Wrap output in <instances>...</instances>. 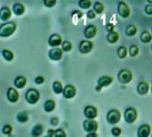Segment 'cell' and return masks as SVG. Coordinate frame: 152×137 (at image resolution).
<instances>
[{
  "label": "cell",
  "mask_w": 152,
  "mask_h": 137,
  "mask_svg": "<svg viewBox=\"0 0 152 137\" xmlns=\"http://www.w3.org/2000/svg\"><path fill=\"white\" fill-rule=\"evenodd\" d=\"M16 30V24L14 22H9L4 23L0 27V36L2 38H7L11 36Z\"/></svg>",
  "instance_id": "1"
},
{
  "label": "cell",
  "mask_w": 152,
  "mask_h": 137,
  "mask_svg": "<svg viewBox=\"0 0 152 137\" xmlns=\"http://www.w3.org/2000/svg\"><path fill=\"white\" fill-rule=\"evenodd\" d=\"M39 92L35 89V88H30L29 89L27 92H26V94H25V97H26V100L30 104H35L38 102V101L39 100Z\"/></svg>",
  "instance_id": "2"
},
{
  "label": "cell",
  "mask_w": 152,
  "mask_h": 137,
  "mask_svg": "<svg viewBox=\"0 0 152 137\" xmlns=\"http://www.w3.org/2000/svg\"><path fill=\"white\" fill-rule=\"evenodd\" d=\"M121 118V114L119 112V110L114 109H110L108 114H107V121L109 123V124H117L119 122Z\"/></svg>",
  "instance_id": "3"
},
{
  "label": "cell",
  "mask_w": 152,
  "mask_h": 137,
  "mask_svg": "<svg viewBox=\"0 0 152 137\" xmlns=\"http://www.w3.org/2000/svg\"><path fill=\"white\" fill-rule=\"evenodd\" d=\"M124 117L125 122L131 124L132 122H134L137 118V111L134 108L132 107H129L125 109L124 114Z\"/></svg>",
  "instance_id": "4"
},
{
  "label": "cell",
  "mask_w": 152,
  "mask_h": 137,
  "mask_svg": "<svg viewBox=\"0 0 152 137\" xmlns=\"http://www.w3.org/2000/svg\"><path fill=\"white\" fill-rule=\"evenodd\" d=\"M132 75L129 70L124 69V70H121L118 73V80L122 84L129 83L132 80Z\"/></svg>",
  "instance_id": "5"
},
{
  "label": "cell",
  "mask_w": 152,
  "mask_h": 137,
  "mask_svg": "<svg viewBox=\"0 0 152 137\" xmlns=\"http://www.w3.org/2000/svg\"><path fill=\"white\" fill-rule=\"evenodd\" d=\"M84 129L88 133H95L98 129V123L93 119H87L83 124Z\"/></svg>",
  "instance_id": "6"
},
{
  "label": "cell",
  "mask_w": 152,
  "mask_h": 137,
  "mask_svg": "<svg viewBox=\"0 0 152 137\" xmlns=\"http://www.w3.org/2000/svg\"><path fill=\"white\" fill-rule=\"evenodd\" d=\"M113 82V78L109 76H103L101 77L99 80H98V86H96L95 90L97 92L101 91L102 87L104 86H109L111 83Z\"/></svg>",
  "instance_id": "7"
},
{
  "label": "cell",
  "mask_w": 152,
  "mask_h": 137,
  "mask_svg": "<svg viewBox=\"0 0 152 137\" xmlns=\"http://www.w3.org/2000/svg\"><path fill=\"white\" fill-rule=\"evenodd\" d=\"M117 11L118 14L121 17L123 18H127L130 15V9L129 7L126 5V3L124 2H119L118 3V7H117Z\"/></svg>",
  "instance_id": "8"
},
{
  "label": "cell",
  "mask_w": 152,
  "mask_h": 137,
  "mask_svg": "<svg viewBox=\"0 0 152 137\" xmlns=\"http://www.w3.org/2000/svg\"><path fill=\"white\" fill-rule=\"evenodd\" d=\"M84 114L87 119H93L97 117V109L94 106L88 105L84 110Z\"/></svg>",
  "instance_id": "9"
},
{
  "label": "cell",
  "mask_w": 152,
  "mask_h": 137,
  "mask_svg": "<svg viewBox=\"0 0 152 137\" xmlns=\"http://www.w3.org/2000/svg\"><path fill=\"white\" fill-rule=\"evenodd\" d=\"M93 43L89 40H83L81 41L80 45H79V51L82 54H88L92 51L93 49Z\"/></svg>",
  "instance_id": "10"
},
{
  "label": "cell",
  "mask_w": 152,
  "mask_h": 137,
  "mask_svg": "<svg viewBox=\"0 0 152 137\" xmlns=\"http://www.w3.org/2000/svg\"><path fill=\"white\" fill-rule=\"evenodd\" d=\"M150 131H151L150 125L144 124V125H141L138 128L137 135H138V137H148L150 134Z\"/></svg>",
  "instance_id": "11"
},
{
  "label": "cell",
  "mask_w": 152,
  "mask_h": 137,
  "mask_svg": "<svg viewBox=\"0 0 152 137\" xmlns=\"http://www.w3.org/2000/svg\"><path fill=\"white\" fill-rule=\"evenodd\" d=\"M63 96L67 99H71L76 94V88L72 85H67L65 86L63 89Z\"/></svg>",
  "instance_id": "12"
},
{
  "label": "cell",
  "mask_w": 152,
  "mask_h": 137,
  "mask_svg": "<svg viewBox=\"0 0 152 137\" xmlns=\"http://www.w3.org/2000/svg\"><path fill=\"white\" fill-rule=\"evenodd\" d=\"M49 58L54 60V61H59L62 59V49H60V48H53L50 50L49 54Z\"/></svg>",
  "instance_id": "13"
},
{
  "label": "cell",
  "mask_w": 152,
  "mask_h": 137,
  "mask_svg": "<svg viewBox=\"0 0 152 137\" xmlns=\"http://www.w3.org/2000/svg\"><path fill=\"white\" fill-rule=\"evenodd\" d=\"M48 44H49V46H53V47H54V48H55L56 46L62 45V38H61V36H60L59 34H53V35L49 38V39H48Z\"/></svg>",
  "instance_id": "14"
},
{
  "label": "cell",
  "mask_w": 152,
  "mask_h": 137,
  "mask_svg": "<svg viewBox=\"0 0 152 137\" xmlns=\"http://www.w3.org/2000/svg\"><path fill=\"white\" fill-rule=\"evenodd\" d=\"M96 31H97V30H96V27L94 25H88V26L85 27L84 34H85V37L86 38L91 39V38L95 37Z\"/></svg>",
  "instance_id": "15"
},
{
  "label": "cell",
  "mask_w": 152,
  "mask_h": 137,
  "mask_svg": "<svg viewBox=\"0 0 152 137\" xmlns=\"http://www.w3.org/2000/svg\"><path fill=\"white\" fill-rule=\"evenodd\" d=\"M7 99L11 102H16L18 101V99H19V94H18V92L14 88L10 87L7 90Z\"/></svg>",
  "instance_id": "16"
},
{
  "label": "cell",
  "mask_w": 152,
  "mask_h": 137,
  "mask_svg": "<svg viewBox=\"0 0 152 137\" xmlns=\"http://www.w3.org/2000/svg\"><path fill=\"white\" fill-rule=\"evenodd\" d=\"M137 92L141 95L146 94L148 92V83L145 82V81L140 82L138 84V86H137Z\"/></svg>",
  "instance_id": "17"
},
{
  "label": "cell",
  "mask_w": 152,
  "mask_h": 137,
  "mask_svg": "<svg viewBox=\"0 0 152 137\" xmlns=\"http://www.w3.org/2000/svg\"><path fill=\"white\" fill-rule=\"evenodd\" d=\"M0 18L2 21H7L11 18V11L8 7H4L0 10Z\"/></svg>",
  "instance_id": "18"
},
{
  "label": "cell",
  "mask_w": 152,
  "mask_h": 137,
  "mask_svg": "<svg viewBox=\"0 0 152 137\" xmlns=\"http://www.w3.org/2000/svg\"><path fill=\"white\" fill-rule=\"evenodd\" d=\"M26 83H27V79L23 76H19L14 80V86H15V87L20 88V89L23 88L25 86Z\"/></svg>",
  "instance_id": "19"
},
{
  "label": "cell",
  "mask_w": 152,
  "mask_h": 137,
  "mask_svg": "<svg viewBox=\"0 0 152 137\" xmlns=\"http://www.w3.org/2000/svg\"><path fill=\"white\" fill-rule=\"evenodd\" d=\"M13 11L16 15H22V14H23V13L25 11V8H24V6L22 4L16 3L13 7Z\"/></svg>",
  "instance_id": "20"
},
{
  "label": "cell",
  "mask_w": 152,
  "mask_h": 137,
  "mask_svg": "<svg viewBox=\"0 0 152 137\" xmlns=\"http://www.w3.org/2000/svg\"><path fill=\"white\" fill-rule=\"evenodd\" d=\"M43 131H44V127L42 125L38 124L37 125H35L31 131V134L33 137H38L39 135H41L43 133Z\"/></svg>",
  "instance_id": "21"
},
{
  "label": "cell",
  "mask_w": 152,
  "mask_h": 137,
  "mask_svg": "<svg viewBox=\"0 0 152 137\" xmlns=\"http://www.w3.org/2000/svg\"><path fill=\"white\" fill-rule=\"evenodd\" d=\"M55 108V102L53 100H47L44 104V109L46 112H52Z\"/></svg>",
  "instance_id": "22"
},
{
  "label": "cell",
  "mask_w": 152,
  "mask_h": 137,
  "mask_svg": "<svg viewBox=\"0 0 152 137\" xmlns=\"http://www.w3.org/2000/svg\"><path fill=\"white\" fill-rule=\"evenodd\" d=\"M140 41H141L142 43H148V42H150L151 39H152V35H151L148 31L145 30V31H143V32L140 34Z\"/></svg>",
  "instance_id": "23"
},
{
  "label": "cell",
  "mask_w": 152,
  "mask_h": 137,
  "mask_svg": "<svg viewBox=\"0 0 152 137\" xmlns=\"http://www.w3.org/2000/svg\"><path fill=\"white\" fill-rule=\"evenodd\" d=\"M118 33L116 32V31H113V32H110L108 34L107 36V40L110 43V44H115L117 43V41L118 40Z\"/></svg>",
  "instance_id": "24"
},
{
  "label": "cell",
  "mask_w": 152,
  "mask_h": 137,
  "mask_svg": "<svg viewBox=\"0 0 152 137\" xmlns=\"http://www.w3.org/2000/svg\"><path fill=\"white\" fill-rule=\"evenodd\" d=\"M53 89H54L55 94H59L61 93H63L64 88H63V86H62V83L60 81H55L53 84Z\"/></svg>",
  "instance_id": "25"
},
{
  "label": "cell",
  "mask_w": 152,
  "mask_h": 137,
  "mask_svg": "<svg viewBox=\"0 0 152 137\" xmlns=\"http://www.w3.org/2000/svg\"><path fill=\"white\" fill-rule=\"evenodd\" d=\"M136 32H137V28H136L134 25L131 24V25H128V26L126 27L125 34H126L128 37H132L133 35L136 34Z\"/></svg>",
  "instance_id": "26"
},
{
  "label": "cell",
  "mask_w": 152,
  "mask_h": 137,
  "mask_svg": "<svg viewBox=\"0 0 152 137\" xmlns=\"http://www.w3.org/2000/svg\"><path fill=\"white\" fill-rule=\"evenodd\" d=\"M29 119V115L26 111H22L17 115V120L21 123H25Z\"/></svg>",
  "instance_id": "27"
},
{
  "label": "cell",
  "mask_w": 152,
  "mask_h": 137,
  "mask_svg": "<svg viewBox=\"0 0 152 137\" xmlns=\"http://www.w3.org/2000/svg\"><path fill=\"white\" fill-rule=\"evenodd\" d=\"M93 11L95 12V14H102V12L104 11V7L101 2H95L93 5Z\"/></svg>",
  "instance_id": "28"
},
{
  "label": "cell",
  "mask_w": 152,
  "mask_h": 137,
  "mask_svg": "<svg viewBox=\"0 0 152 137\" xmlns=\"http://www.w3.org/2000/svg\"><path fill=\"white\" fill-rule=\"evenodd\" d=\"M126 54H127L126 47L124 46H119L118 49H117V55H118V57L121 58V59H124V57H126Z\"/></svg>",
  "instance_id": "29"
},
{
  "label": "cell",
  "mask_w": 152,
  "mask_h": 137,
  "mask_svg": "<svg viewBox=\"0 0 152 137\" xmlns=\"http://www.w3.org/2000/svg\"><path fill=\"white\" fill-rule=\"evenodd\" d=\"M2 55L7 61H12L14 59V54L10 50H7V49H4L2 51Z\"/></svg>",
  "instance_id": "30"
},
{
  "label": "cell",
  "mask_w": 152,
  "mask_h": 137,
  "mask_svg": "<svg viewBox=\"0 0 152 137\" xmlns=\"http://www.w3.org/2000/svg\"><path fill=\"white\" fill-rule=\"evenodd\" d=\"M139 54V47L136 46V45H132L129 48V54L132 56V57H134L136 56L137 54Z\"/></svg>",
  "instance_id": "31"
},
{
  "label": "cell",
  "mask_w": 152,
  "mask_h": 137,
  "mask_svg": "<svg viewBox=\"0 0 152 137\" xmlns=\"http://www.w3.org/2000/svg\"><path fill=\"white\" fill-rule=\"evenodd\" d=\"M78 5L81 8L83 9H88L89 7H91V1H89V0H81V1L78 2Z\"/></svg>",
  "instance_id": "32"
},
{
  "label": "cell",
  "mask_w": 152,
  "mask_h": 137,
  "mask_svg": "<svg viewBox=\"0 0 152 137\" xmlns=\"http://www.w3.org/2000/svg\"><path fill=\"white\" fill-rule=\"evenodd\" d=\"M71 48H72V45H71V43L69 41L66 40V41L62 42V51L69 52V51L71 50Z\"/></svg>",
  "instance_id": "33"
},
{
  "label": "cell",
  "mask_w": 152,
  "mask_h": 137,
  "mask_svg": "<svg viewBox=\"0 0 152 137\" xmlns=\"http://www.w3.org/2000/svg\"><path fill=\"white\" fill-rule=\"evenodd\" d=\"M12 131H13V127H12V125H8V124H7V125H5L3 126V128H2V132H3V133L7 134V135L11 134Z\"/></svg>",
  "instance_id": "34"
},
{
  "label": "cell",
  "mask_w": 152,
  "mask_h": 137,
  "mask_svg": "<svg viewBox=\"0 0 152 137\" xmlns=\"http://www.w3.org/2000/svg\"><path fill=\"white\" fill-rule=\"evenodd\" d=\"M54 137H66L65 132L62 128H58L57 130L54 131Z\"/></svg>",
  "instance_id": "35"
},
{
  "label": "cell",
  "mask_w": 152,
  "mask_h": 137,
  "mask_svg": "<svg viewBox=\"0 0 152 137\" xmlns=\"http://www.w3.org/2000/svg\"><path fill=\"white\" fill-rule=\"evenodd\" d=\"M44 4L47 7H53L56 4V1H55V0H45Z\"/></svg>",
  "instance_id": "36"
},
{
  "label": "cell",
  "mask_w": 152,
  "mask_h": 137,
  "mask_svg": "<svg viewBox=\"0 0 152 137\" xmlns=\"http://www.w3.org/2000/svg\"><path fill=\"white\" fill-rule=\"evenodd\" d=\"M121 129L119 128V127H114V128H112V130H111V133H113V135H115V136H118V135H120V133H121Z\"/></svg>",
  "instance_id": "37"
},
{
  "label": "cell",
  "mask_w": 152,
  "mask_h": 137,
  "mask_svg": "<svg viewBox=\"0 0 152 137\" xmlns=\"http://www.w3.org/2000/svg\"><path fill=\"white\" fill-rule=\"evenodd\" d=\"M145 12L147 14H152V4H148L145 7Z\"/></svg>",
  "instance_id": "38"
},
{
  "label": "cell",
  "mask_w": 152,
  "mask_h": 137,
  "mask_svg": "<svg viewBox=\"0 0 152 137\" xmlns=\"http://www.w3.org/2000/svg\"><path fill=\"white\" fill-rule=\"evenodd\" d=\"M86 14H87V17H88L89 19H94V18L96 17L95 12H94L93 10H90V11H88Z\"/></svg>",
  "instance_id": "39"
},
{
  "label": "cell",
  "mask_w": 152,
  "mask_h": 137,
  "mask_svg": "<svg viewBox=\"0 0 152 137\" xmlns=\"http://www.w3.org/2000/svg\"><path fill=\"white\" fill-rule=\"evenodd\" d=\"M44 81H45V78H44V77H41V76H38V77L36 78V79H35L36 84H38V85L44 83Z\"/></svg>",
  "instance_id": "40"
},
{
  "label": "cell",
  "mask_w": 152,
  "mask_h": 137,
  "mask_svg": "<svg viewBox=\"0 0 152 137\" xmlns=\"http://www.w3.org/2000/svg\"><path fill=\"white\" fill-rule=\"evenodd\" d=\"M106 30L109 31V33H110V32H113V31H114V25L111 24V23L107 24V26H106Z\"/></svg>",
  "instance_id": "41"
},
{
  "label": "cell",
  "mask_w": 152,
  "mask_h": 137,
  "mask_svg": "<svg viewBox=\"0 0 152 137\" xmlns=\"http://www.w3.org/2000/svg\"><path fill=\"white\" fill-rule=\"evenodd\" d=\"M50 123H51V125H56L59 123V119H58V117H52V118H51V120H50Z\"/></svg>",
  "instance_id": "42"
},
{
  "label": "cell",
  "mask_w": 152,
  "mask_h": 137,
  "mask_svg": "<svg viewBox=\"0 0 152 137\" xmlns=\"http://www.w3.org/2000/svg\"><path fill=\"white\" fill-rule=\"evenodd\" d=\"M97 133H88V134L86 135V137H97Z\"/></svg>",
  "instance_id": "43"
},
{
  "label": "cell",
  "mask_w": 152,
  "mask_h": 137,
  "mask_svg": "<svg viewBox=\"0 0 152 137\" xmlns=\"http://www.w3.org/2000/svg\"><path fill=\"white\" fill-rule=\"evenodd\" d=\"M47 135H50V136L54 135V130H52V129L48 130V132H47Z\"/></svg>",
  "instance_id": "44"
},
{
  "label": "cell",
  "mask_w": 152,
  "mask_h": 137,
  "mask_svg": "<svg viewBox=\"0 0 152 137\" xmlns=\"http://www.w3.org/2000/svg\"><path fill=\"white\" fill-rule=\"evenodd\" d=\"M148 4H152V0H148Z\"/></svg>",
  "instance_id": "45"
},
{
  "label": "cell",
  "mask_w": 152,
  "mask_h": 137,
  "mask_svg": "<svg viewBox=\"0 0 152 137\" xmlns=\"http://www.w3.org/2000/svg\"><path fill=\"white\" fill-rule=\"evenodd\" d=\"M45 137H53V136H50V135H46V136H45Z\"/></svg>",
  "instance_id": "46"
},
{
  "label": "cell",
  "mask_w": 152,
  "mask_h": 137,
  "mask_svg": "<svg viewBox=\"0 0 152 137\" xmlns=\"http://www.w3.org/2000/svg\"><path fill=\"white\" fill-rule=\"evenodd\" d=\"M151 93H152V87H151Z\"/></svg>",
  "instance_id": "47"
},
{
  "label": "cell",
  "mask_w": 152,
  "mask_h": 137,
  "mask_svg": "<svg viewBox=\"0 0 152 137\" xmlns=\"http://www.w3.org/2000/svg\"><path fill=\"white\" fill-rule=\"evenodd\" d=\"M151 50H152V46H151Z\"/></svg>",
  "instance_id": "48"
},
{
  "label": "cell",
  "mask_w": 152,
  "mask_h": 137,
  "mask_svg": "<svg viewBox=\"0 0 152 137\" xmlns=\"http://www.w3.org/2000/svg\"><path fill=\"white\" fill-rule=\"evenodd\" d=\"M151 30H152V28H151Z\"/></svg>",
  "instance_id": "49"
},
{
  "label": "cell",
  "mask_w": 152,
  "mask_h": 137,
  "mask_svg": "<svg viewBox=\"0 0 152 137\" xmlns=\"http://www.w3.org/2000/svg\"><path fill=\"white\" fill-rule=\"evenodd\" d=\"M151 137H152V135H151Z\"/></svg>",
  "instance_id": "50"
}]
</instances>
